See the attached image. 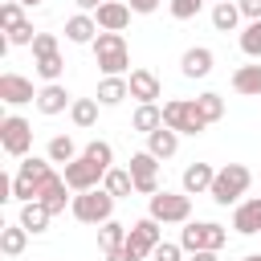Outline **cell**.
Here are the masks:
<instances>
[{"instance_id":"cell-1","label":"cell","mask_w":261,"mask_h":261,"mask_svg":"<svg viewBox=\"0 0 261 261\" xmlns=\"http://www.w3.org/2000/svg\"><path fill=\"white\" fill-rule=\"evenodd\" d=\"M90 49H94V65L102 69V77H126L130 49H126V37L122 33H98V41Z\"/></svg>"},{"instance_id":"cell-2","label":"cell","mask_w":261,"mask_h":261,"mask_svg":"<svg viewBox=\"0 0 261 261\" xmlns=\"http://www.w3.org/2000/svg\"><path fill=\"white\" fill-rule=\"evenodd\" d=\"M53 175V159H41V155H24L16 175H12V200L16 204H33L41 196V184Z\"/></svg>"},{"instance_id":"cell-3","label":"cell","mask_w":261,"mask_h":261,"mask_svg":"<svg viewBox=\"0 0 261 261\" xmlns=\"http://www.w3.org/2000/svg\"><path fill=\"white\" fill-rule=\"evenodd\" d=\"M249 184H253V171L245 163H224V167H216V179H212L208 196L220 208H228V204H241V196L249 192Z\"/></svg>"},{"instance_id":"cell-4","label":"cell","mask_w":261,"mask_h":261,"mask_svg":"<svg viewBox=\"0 0 261 261\" xmlns=\"http://www.w3.org/2000/svg\"><path fill=\"white\" fill-rule=\"evenodd\" d=\"M179 245H184V253H204V249L220 253L228 245V228L216 224V220H188L184 232H179Z\"/></svg>"},{"instance_id":"cell-5","label":"cell","mask_w":261,"mask_h":261,"mask_svg":"<svg viewBox=\"0 0 261 261\" xmlns=\"http://www.w3.org/2000/svg\"><path fill=\"white\" fill-rule=\"evenodd\" d=\"M163 126H171V130L196 139V135L208 130V118L200 114L196 98H167V102H163Z\"/></svg>"},{"instance_id":"cell-6","label":"cell","mask_w":261,"mask_h":261,"mask_svg":"<svg viewBox=\"0 0 261 261\" xmlns=\"http://www.w3.org/2000/svg\"><path fill=\"white\" fill-rule=\"evenodd\" d=\"M69 212H73V220H82V224H106V220H114V196H110L106 188L73 192Z\"/></svg>"},{"instance_id":"cell-7","label":"cell","mask_w":261,"mask_h":261,"mask_svg":"<svg viewBox=\"0 0 261 261\" xmlns=\"http://www.w3.org/2000/svg\"><path fill=\"white\" fill-rule=\"evenodd\" d=\"M147 216H155L159 224H188L192 220V196L188 192H167L159 188L147 204Z\"/></svg>"},{"instance_id":"cell-8","label":"cell","mask_w":261,"mask_h":261,"mask_svg":"<svg viewBox=\"0 0 261 261\" xmlns=\"http://www.w3.org/2000/svg\"><path fill=\"white\" fill-rule=\"evenodd\" d=\"M0 147H4V155L24 159L33 151V122L20 114H4L0 118Z\"/></svg>"},{"instance_id":"cell-9","label":"cell","mask_w":261,"mask_h":261,"mask_svg":"<svg viewBox=\"0 0 261 261\" xmlns=\"http://www.w3.org/2000/svg\"><path fill=\"white\" fill-rule=\"evenodd\" d=\"M163 241V228H159V220L155 216H139L135 224H130V232H126V257L130 261H143V257H151L155 253V245Z\"/></svg>"},{"instance_id":"cell-10","label":"cell","mask_w":261,"mask_h":261,"mask_svg":"<svg viewBox=\"0 0 261 261\" xmlns=\"http://www.w3.org/2000/svg\"><path fill=\"white\" fill-rule=\"evenodd\" d=\"M65 184H69V192H94V188H102V179H106V167H98L94 159H86V155H77L73 163H65Z\"/></svg>"},{"instance_id":"cell-11","label":"cell","mask_w":261,"mask_h":261,"mask_svg":"<svg viewBox=\"0 0 261 261\" xmlns=\"http://www.w3.org/2000/svg\"><path fill=\"white\" fill-rule=\"evenodd\" d=\"M130 179L139 196H155L159 192V159L151 151H135L130 155Z\"/></svg>"},{"instance_id":"cell-12","label":"cell","mask_w":261,"mask_h":261,"mask_svg":"<svg viewBox=\"0 0 261 261\" xmlns=\"http://www.w3.org/2000/svg\"><path fill=\"white\" fill-rule=\"evenodd\" d=\"M0 102L4 106H24V102H37V90L20 73H0Z\"/></svg>"},{"instance_id":"cell-13","label":"cell","mask_w":261,"mask_h":261,"mask_svg":"<svg viewBox=\"0 0 261 261\" xmlns=\"http://www.w3.org/2000/svg\"><path fill=\"white\" fill-rule=\"evenodd\" d=\"M94 20H98L102 33H122V29L130 24V4H126V0H106V4L94 12Z\"/></svg>"},{"instance_id":"cell-14","label":"cell","mask_w":261,"mask_h":261,"mask_svg":"<svg viewBox=\"0 0 261 261\" xmlns=\"http://www.w3.org/2000/svg\"><path fill=\"white\" fill-rule=\"evenodd\" d=\"M126 86H130V98L143 106V102H159V94H163V86H159V77L151 73V69H130L126 73Z\"/></svg>"},{"instance_id":"cell-15","label":"cell","mask_w":261,"mask_h":261,"mask_svg":"<svg viewBox=\"0 0 261 261\" xmlns=\"http://www.w3.org/2000/svg\"><path fill=\"white\" fill-rule=\"evenodd\" d=\"M212 49L208 45H192V49H184V57H179V73L184 77H208L212 73Z\"/></svg>"},{"instance_id":"cell-16","label":"cell","mask_w":261,"mask_h":261,"mask_svg":"<svg viewBox=\"0 0 261 261\" xmlns=\"http://www.w3.org/2000/svg\"><path fill=\"white\" fill-rule=\"evenodd\" d=\"M69 106H73V94H69L61 82H49V86L37 90V110H41V114H61V110H69Z\"/></svg>"},{"instance_id":"cell-17","label":"cell","mask_w":261,"mask_h":261,"mask_svg":"<svg viewBox=\"0 0 261 261\" xmlns=\"http://www.w3.org/2000/svg\"><path fill=\"white\" fill-rule=\"evenodd\" d=\"M65 192H69L65 175H57V171H53V175L41 184V196H37V200H41V204H45V208L57 216V212H65V204H73V196H65Z\"/></svg>"},{"instance_id":"cell-18","label":"cell","mask_w":261,"mask_h":261,"mask_svg":"<svg viewBox=\"0 0 261 261\" xmlns=\"http://www.w3.org/2000/svg\"><path fill=\"white\" fill-rule=\"evenodd\" d=\"M232 228H237L241 237H257V232H261V196L237 204V212H232Z\"/></svg>"},{"instance_id":"cell-19","label":"cell","mask_w":261,"mask_h":261,"mask_svg":"<svg viewBox=\"0 0 261 261\" xmlns=\"http://www.w3.org/2000/svg\"><path fill=\"white\" fill-rule=\"evenodd\" d=\"M98 20L90 16V12H73L69 20H65V41H73V45H94L98 41Z\"/></svg>"},{"instance_id":"cell-20","label":"cell","mask_w":261,"mask_h":261,"mask_svg":"<svg viewBox=\"0 0 261 261\" xmlns=\"http://www.w3.org/2000/svg\"><path fill=\"white\" fill-rule=\"evenodd\" d=\"M212 179H216V167L212 163H188L184 167V188L179 192H188V196H200V192H212Z\"/></svg>"},{"instance_id":"cell-21","label":"cell","mask_w":261,"mask_h":261,"mask_svg":"<svg viewBox=\"0 0 261 261\" xmlns=\"http://www.w3.org/2000/svg\"><path fill=\"white\" fill-rule=\"evenodd\" d=\"M147 151H151L155 159H171V155L179 151V130H171V126L151 130V135H147Z\"/></svg>"},{"instance_id":"cell-22","label":"cell","mask_w":261,"mask_h":261,"mask_svg":"<svg viewBox=\"0 0 261 261\" xmlns=\"http://www.w3.org/2000/svg\"><path fill=\"white\" fill-rule=\"evenodd\" d=\"M29 237H33V232H29L20 220L4 224V228H0V253H4V257H20V253H24V245H29Z\"/></svg>"},{"instance_id":"cell-23","label":"cell","mask_w":261,"mask_h":261,"mask_svg":"<svg viewBox=\"0 0 261 261\" xmlns=\"http://www.w3.org/2000/svg\"><path fill=\"white\" fill-rule=\"evenodd\" d=\"M130 126H135L139 135H151V130H159V126H163V106H159V102H143V106H135V114H130Z\"/></svg>"},{"instance_id":"cell-24","label":"cell","mask_w":261,"mask_h":261,"mask_svg":"<svg viewBox=\"0 0 261 261\" xmlns=\"http://www.w3.org/2000/svg\"><path fill=\"white\" fill-rule=\"evenodd\" d=\"M16 220H20V224H24V228H29L33 237H41V232L49 228L53 212H49V208H45L41 200H33V204H20V216H16Z\"/></svg>"},{"instance_id":"cell-25","label":"cell","mask_w":261,"mask_h":261,"mask_svg":"<svg viewBox=\"0 0 261 261\" xmlns=\"http://www.w3.org/2000/svg\"><path fill=\"white\" fill-rule=\"evenodd\" d=\"M232 90L237 94H261V61H249V65H237L232 69Z\"/></svg>"},{"instance_id":"cell-26","label":"cell","mask_w":261,"mask_h":261,"mask_svg":"<svg viewBox=\"0 0 261 261\" xmlns=\"http://www.w3.org/2000/svg\"><path fill=\"white\" fill-rule=\"evenodd\" d=\"M241 20H245V16H241V4H237V0L212 4V29H216V33H237Z\"/></svg>"},{"instance_id":"cell-27","label":"cell","mask_w":261,"mask_h":261,"mask_svg":"<svg viewBox=\"0 0 261 261\" xmlns=\"http://www.w3.org/2000/svg\"><path fill=\"white\" fill-rule=\"evenodd\" d=\"M94 98H98L102 106H118L122 98H130V86H126V77H102Z\"/></svg>"},{"instance_id":"cell-28","label":"cell","mask_w":261,"mask_h":261,"mask_svg":"<svg viewBox=\"0 0 261 261\" xmlns=\"http://www.w3.org/2000/svg\"><path fill=\"white\" fill-rule=\"evenodd\" d=\"M82 151H77V143L69 139V135H53L49 139V147H45V159H53V163H73Z\"/></svg>"},{"instance_id":"cell-29","label":"cell","mask_w":261,"mask_h":261,"mask_svg":"<svg viewBox=\"0 0 261 261\" xmlns=\"http://www.w3.org/2000/svg\"><path fill=\"white\" fill-rule=\"evenodd\" d=\"M102 188L114 196V200H122V196H130L135 192V179H130V167H110L106 171V179H102Z\"/></svg>"},{"instance_id":"cell-30","label":"cell","mask_w":261,"mask_h":261,"mask_svg":"<svg viewBox=\"0 0 261 261\" xmlns=\"http://www.w3.org/2000/svg\"><path fill=\"white\" fill-rule=\"evenodd\" d=\"M98 106H102L98 98H73V106H69L73 126H82V130H86V126H94V122H98Z\"/></svg>"},{"instance_id":"cell-31","label":"cell","mask_w":261,"mask_h":261,"mask_svg":"<svg viewBox=\"0 0 261 261\" xmlns=\"http://www.w3.org/2000/svg\"><path fill=\"white\" fill-rule=\"evenodd\" d=\"M126 224H118V220H106V224H98V245H102V253H110V249H122L126 245Z\"/></svg>"},{"instance_id":"cell-32","label":"cell","mask_w":261,"mask_h":261,"mask_svg":"<svg viewBox=\"0 0 261 261\" xmlns=\"http://www.w3.org/2000/svg\"><path fill=\"white\" fill-rule=\"evenodd\" d=\"M33 69H37V77L49 86V82H61V73H65V57L61 53H49V57H37L33 61Z\"/></svg>"},{"instance_id":"cell-33","label":"cell","mask_w":261,"mask_h":261,"mask_svg":"<svg viewBox=\"0 0 261 261\" xmlns=\"http://www.w3.org/2000/svg\"><path fill=\"white\" fill-rule=\"evenodd\" d=\"M196 106H200V114H204V118H208V126H212V122H220V118H224V98H220V94H216V90H204V94H200V98H196Z\"/></svg>"},{"instance_id":"cell-34","label":"cell","mask_w":261,"mask_h":261,"mask_svg":"<svg viewBox=\"0 0 261 261\" xmlns=\"http://www.w3.org/2000/svg\"><path fill=\"white\" fill-rule=\"evenodd\" d=\"M241 53L253 57V61H261V20H249L241 29Z\"/></svg>"},{"instance_id":"cell-35","label":"cell","mask_w":261,"mask_h":261,"mask_svg":"<svg viewBox=\"0 0 261 261\" xmlns=\"http://www.w3.org/2000/svg\"><path fill=\"white\" fill-rule=\"evenodd\" d=\"M82 155H86V159H94V163H98V167H106V171L114 167V147H110L106 139H94V143H86V151H82Z\"/></svg>"},{"instance_id":"cell-36","label":"cell","mask_w":261,"mask_h":261,"mask_svg":"<svg viewBox=\"0 0 261 261\" xmlns=\"http://www.w3.org/2000/svg\"><path fill=\"white\" fill-rule=\"evenodd\" d=\"M4 41H8V45H33V41H37V29H33V20L24 16L20 24L4 29Z\"/></svg>"},{"instance_id":"cell-37","label":"cell","mask_w":261,"mask_h":261,"mask_svg":"<svg viewBox=\"0 0 261 261\" xmlns=\"http://www.w3.org/2000/svg\"><path fill=\"white\" fill-rule=\"evenodd\" d=\"M167 8H171L175 20H192V16L204 8V0H167Z\"/></svg>"},{"instance_id":"cell-38","label":"cell","mask_w":261,"mask_h":261,"mask_svg":"<svg viewBox=\"0 0 261 261\" xmlns=\"http://www.w3.org/2000/svg\"><path fill=\"white\" fill-rule=\"evenodd\" d=\"M20 8H24L20 0H4V4H0V24H4V29L20 24V20H24V12H20Z\"/></svg>"},{"instance_id":"cell-39","label":"cell","mask_w":261,"mask_h":261,"mask_svg":"<svg viewBox=\"0 0 261 261\" xmlns=\"http://www.w3.org/2000/svg\"><path fill=\"white\" fill-rule=\"evenodd\" d=\"M29 49H33V57H49V53H61V49H57V33H37V41H33Z\"/></svg>"},{"instance_id":"cell-40","label":"cell","mask_w":261,"mask_h":261,"mask_svg":"<svg viewBox=\"0 0 261 261\" xmlns=\"http://www.w3.org/2000/svg\"><path fill=\"white\" fill-rule=\"evenodd\" d=\"M151 257H155V261H184V245H175V241H159Z\"/></svg>"},{"instance_id":"cell-41","label":"cell","mask_w":261,"mask_h":261,"mask_svg":"<svg viewBox=\"0 0 261 261\" xmlns=\"http://www.w3.org/2000/svg\"><path fill=\"white\" fill-rule=\"evenodd\" d=\"M237 4H241L245 20H261V0H237Z\"/></svg>"},{"instance_id":"cell-42","label":"cell","mask_w":261,"mask_h":261,"mask_svg":"<svg viewBox=\"0 0 261 261\" xmlns=\"http://www.w3.org/2000/svg\"><path fill=\"white\" fill-rule=\"evenodd\" d=\"M126 4H130V12H155L163 0H126Z\"/></svg>"},{"instance_id":"cell-43","label":"cell","mask_w":261,"mask_h":261,"mask_svg":"<svg viewBox=\"0 0 261 261\" xmlns=\"http://www.w3.org/2000/svg\"><path fill=\"white\" fill-rule=\"evenodd\" d=\"M73 4H77V12H90V16H94V12H98L106 0H73Z\"/></svg>"},{"instance_id":"cell-44","label":"cell","mask_w":261,"mask_h":261,"mask_svg":"<svg viewBox=\"0 0 261 261\" xmlns=\"http://www.w3.org/2000/svg\"><path fill=\"white\" fill-rule=\"evenodd\" d=\"M188 261H220V253H208L204 249V253H188Z\"/></svg>"},{"instance_id":"cell-45","label":"cell","mask_w":261,"mask_h":261,"mask_svg":"<svg viewBox=\"0 0 261 261\" xmlns=\"http://www.w3.org/2000/svg\"><path fill=\"white\" fill-rule=\"evenodd\" d=\"M106 261H130V257H126V249H110V253H106Z\"/></svg>"},{"instance_id":"cell-46","label":"cell","mask_w":261,"mask_h":261,"mask_svg":"<svg viewBox=\"0 0 261 261\" xmlns=\"http://www.w3.org/2000/svg\"><path fill=\"white\" fill-rule=\"evenodd\" d=\"M241 261H261V253H249V257H241Z\"/></svg>"},{"instance_id":"cell-47","label":"cell","mask_w":261,"mask_h":261,"mask_svg":"<svg viewBox=\"0 0 261 261\" xmlns=\"http://www.w3.org/2000/svg\"><path fill=\"white\" fill-rule=\"evenodd\" d=\"M20 4H24V8H33V4H41V0H20Z\"/></svg>"},{"instance_id":"cell-48","label":"cell","mask_w":261,"mask_h":261,"mask_svg":"<svg viewBox=\"0 0 261 261\" xmlns=\"http://www.w3.org/2000/svg\"><path fill=\"white\" fill-rule=\"evenodd\" d=\"M212 4H224V0H212Z\"/></svg>"}]
</instances>
